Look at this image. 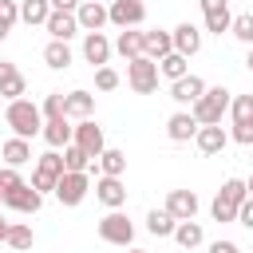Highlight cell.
<instances>
[{
  "label": "cell",
  "mask_w": 253,
  "mask_h": 253,
  "mask_svg": "<svg viewBox=\"0 0 253 253\" xmlns=\"http://www.w3.org/2000/svg\"><path fill=\"white\" fill-rule=\"evenodd\" d=\"M4 123L12 126L16 138H36L43 130V111L32 103V99H12L8 111H4Z\"/></svg>",
  "instance_id": "1"
},
{
  "label": "cell",
  "mask_w": 253,
  "mask_h": 253,
  "mask_svg": "<svg viewBox=\"0 0 253 253\" xmlns=\"http://www.w3.org/2000/svg\"><path fill=\"white\" fill-rule=\"evenodd\" d=\"M245 198H249L245 182H241V178H225L221 190H217V198H213V206H210L213 221H237V210H241Z\"/></svg>",
  "instance_id": "2"
},
{
  "label": "cell",
  "mask_w": 253,
  "mask_h": 253,
  "mask_svg": "<svg viewBox=\"0 0 253 253\" xmlns=\"http://www.w3.org/2000/svg\"><path fill=\"white\" fill-rule=\"evenodd\" d=\"M229 103H233V91H225V87H206V95L190 107V115H194L202 126H210V123H221V115L229 111Z\"/></svg>",
  "instance_id": "3"
},
{
  "label": "cell",
  "mask_w": 253,
  "mask_h": 253,
  "mask_svg": "<svg viewBox=\"0 0 253 253\" xmlns=\"http://www.w3.org/2000/svg\"><path fill=\"white\" fill-rule=\"evenodd\" d=\"M158 59H150V55H138V59H130L126 63V83H130V91L134 95H154L158 91Z\"/></svg>",
  "instance_id": "4"
},
{
  "label": "cell",
  "mask_w": 253,
  "mask_h": 253,
  "mask_svg": "<svg viewBox=\"0 0 253 253\" xmlns=\"http://www.w3.org/2000/svg\"><path fill=\"white\" fill-rule=\"evenodd\" d=\"M63 170H67V166H63V154H59V150H47V154H40V158H36L32 186H36L40 194H43V190H51V194H55V182L63 178Z\"/></svg>",
  "instance_id": "5"
},
{
  "label": "cell",
  "mask_w": 253,
  "mask_h": 253,
  "mask_svg": "<svg viewBox=\"0 0 253 253\" xmlns=\"http://www.w3.org/2000/svg\"><path fill=\"white\" fill-rule=\"evenodd\" d=\"M229 115H233V142L241 146H253V95H233L229 103Z\"/></svg>",
  "instance_id": "6"
},
{
  "label": "cell",
  "mask_w": 253,
  "mask_h": 253,
  "mask_svg": "<svg viewBox=\"0 0 253 253\" xmlns=\"http://www.w3.org/2000/svg\"><path fill=\"white\" fill-rule=\"evenodd\" d=\"M87 194H91V178H87V170H63V178L55 182V198H59L63 206H79Z\"/></svg>",
  "instance_id": "7"
},
{
  "label": "cell",
  "mask_w": 253,
  "mask_h": 253,
  "mask_svg": "<svg viewBox=\"0 0 253 253\" xmlns=\"http://www.w3.org/2000/svg\"><path fill=\"white\" fill-rule=\"evenodd\" d=\"M99 237L111 241V245H130V241H134V225H130L126 213L111 210L107 217H99Z\"/></svg>",
  "instance_id": "8"
},
{
  "label": "cell",
  "mask_w": 253,
  "mask_h": 253,
  "mask_svg": "<svg viewBox=\"0 0 253 253\" xmlns=\"http://www.w3.org/2000/svg\"><path fill=\"white\" fill-rule=\"evenodd\" d=\"M71 142L75 146H83L95 162H99V154L107 150V138H103V126L99 123H91V119H79V126H75V134H71Z\"/></svg>",
  "instance_id": "9"
},
{
  "label": "cell",
  "mask_w": 253,
  "mask_h": 253,
  "mask_svg": "<svg viewBox=\"0 0 253 253\" xmlns=\"http://www.w3.org/2000/svg\"><path fill=\"white\" fill-rule=\"evenodd\" d=\"M202 4V20H206V32L221 36L233 28V12H229V0H198Z\"/></svg>",
  "instance_id": "10"
},
{
  "label": "cell",
  "mask_w": 253,
  "mask_h": 253,
  "mask_svg": "<svg viewBox=\"0 0 253 253\" xmlns=\"http://www.w3.org/2000/svg\"><path fill=\"white\" fill-rule=\"evenodd\" d=\"M202 95H206V79H202V75H182V79L170 83V99H174L178 107H194Z\"/></svg>",
  "instance_id": "11"
},
{
  "label": "cell",
  "mask_w": 253,
  "mask_h": 253,
  "mask_svg": "<svg viewBox=\"0 0 253 253\" xmlns=\"http://www.w3.org/2000/svg\"><path fill=\"white\" fill-rule=\"evenodd\" d=\"M4 206H8V210H20V213H40V206H43V194H40L36 186L20 182L16 190H8V194H4Z\"/></svg>",
  "instance_id": "12"
},
{
  "label": "cell",
  "mask_w": 253,
  "mask_h": 253,
  "mask_svg": "<svg viewBox=\"0 0 253 253\" xmlns=\"http://www.w3.org/2000/svg\"><path fill=\"white\" fill-rule=\"evenodd\" d=\"M75 20H79L83 32H103V28L111 24V12L103 8V0H83V4L75 8Z\"/></svg>",
  "instance_id": "13"
},
{
  "label": "cell",
  "mask_w": 253,
  "mask_h": 253,
  "mask_svg": "<svg viewBox=\"0 0 253 253\" xmlns=\"http://www.w3.org/2000/svg\"><path fill=\"white\" fill-rule=\"evenodd\" d=\"M107 12H111V24H119V28H138L146 20V4L142 0H115Z\"/></svg>",
  "instance_id": "14"
},
{
  "label": "cell",
  "mask_w": 253,
  "mask_h": 253,
  "mask_svg": "<svg viewBox=\"0 0 253 253\" xmlns=\"http://www.w3.org/2000/svg\"><path fill=\"white\" fill-rule=\"evenodd\" d=\"M95 198H99L107 210H119V206H126V186H123V178H111V174H103V178L95 182Z\"/></svg>",
  "instance_id": "15"
},
{
  "label": "cell",
  "mask_w": 253,
  "mask_h": 253,
  "mask_svg": "<svg viewBox=\"0 0 253 253\" xmlns=\"http://www.w3.org/2000/svg\"><path fill=\"white\" fill-rule=\"evenodd\" d=\"M24 91H28V79L20 75V67L8 63V59H0V95L12 103V99H24Z\"/></svg>",
  "instance_id": "16"
},
{
  "label": "cell",
  "mask_w": 253,
  "mask_h": 253,
  "mask_svg": "<svg viewBox=\"0 0 253 253\" xmlns=\"http://www.w3.org/2000/svg\"><path fill=\"white\" fill-rule=\"evenodd\" d=\"M83 59H87L91 67H107V59H111V40H107L103 32H87V36H83Z\"/></svg>",
  "instance_id": "17"
},
{
  "label": "cell",
  "mask_w": 253,
  "mask_h": 253,
  "mask_svg": "<svg viewBox=\"0 0 253 253\" xmlns=\"http://www.w3.org/2000/svg\"><path fill=\"white\" fill-rule=\"evenodd\" d=\"M43 142L51 146V150H59V146H67L71 142V134H75V126L67 123V115H55V119H43Z\"/></svg>",
  "instance_id": "18"
},
{
  "label": "cell",
  "mask_w": 253,
  "mask_h": 253,
  "mask_svg": "<svg viewBox=\"0 0 253 253\" xmlns=\"http://www.w3.org/2000/svg\"><path fill=\"white\" fill-rule=\"evenodd\" d=\"M166 210L178 221H190V217H198V194L194 190H170L166 194Z\"/></svg>",
  "instance_id": "19"
},
{
  "label": "cell",
  "mask_w": 253,
  "mask_h": 253,
  "mask_svg": "<svg viewBox=\"0 0 253 253\" xmlns=\"http://www.w3.org/2000/svg\"><path fill=\"white\" fill-rule=\"evenodd\" d=\"M43 28L51 32V40H71L75 32H83L79 20H75V12H63V8H51V16H47Z\"/></svg>",
  "instance_id": "20"
},
{
  "label": "cell",
  "mask_w": 253,
  "mask_h": 253,
  "mask_svg": "<svg viewBox=\"0 0 253 253\" xmlns=\"http://www.w3.org/2000/svg\"><path fill=\"white\" fill-rule=\"evenodd\" d=\"M115 51L130 63V59H138V55H146V32H134V28H123L119 32V40H115Z\"/></svg>",
  "instance_id": "21"
},
{
  "label": "cell",
  "mask_w": 253,
  "mask_h": 253,
  "mask_svg": "<svg viewBox=\"0 0 253 253\" xmlns=\"http://www.w3.org/2000/svg\"><path fill=\"white\" fill-rule=\"evenodd\" d=\"M198 119L190 115V111H178V115H170L166 119V134H170V142H190L194 134H198Z\"/></svg>",
  "instance_id": "22"
},
{
  "label": "cell",
  "mask_w": 253,
  "mask_h": 253,
  "mask_svg": "<svg viewBox=\"0 0 253 253\" xmlns=\"http://www.w3.org/2000/svg\"><path fill=\"white\" fill-rule=\"evenodd\" d=\"M194 142H198V150H202V154H221V150H225V142H229V134L221 130V123H210V126H198Z\"/></svg>",
  "instance_id": "23"
},
{
  "label": "cell",
  "mask_w": 253,
  "mask_h": 253,
  "mask_svg": "<svg viewBox=\"0 0 253 253\" xmlns=\"http://www.w3.org/2000/svg\"><path fill=\"white\" fill-rule=\"evenodd\" d=\"M170 36H174V51H182V55H198V51H202V32H198V24L186 20V24H178Z\"/></svg>",
  "instance_id": "24"
},
{
  "label": "cell",
  "mask_w": 253,
  "mask_h": 253,
  "mask_svg": "<svg viewBox=\"0 0 253 253\" xmlns=\"http://www.w3.org/2000/svg\"><path fill=\"white\" fill-rule=\"evenodd\" d=\"M95 111V95L91 91H67L63 95V115L67 119H91Z\"/></svg>",
  "instance_id": "25"
},
{
  "label": "cell",
  "mask_w": 253,
  "mask_h": 253,
  "mask_svg": "<svg viewBox=\"0 0 253 253\" xmlns=\"http://www.w3.org/2000/svg\"><path fill=\"white\" fill-rule=\"evenodd\" d=\"M0 158H4V166H24V162H32V142L12 134V138L0 146Z\"/></svg>",
  "instance_id": "26"
},
{
  "label": "cell",
  "mask_w": 253,
  "mask_h": 253,
  "mask_svg": "<svg viewBox=\"0 0 253 253\" xmlns=\"http://www.w3.org/2000/svg\"><path fill=\"white\" fill-rule=\"evenodd\" d=\"M47 16H51V0H20V20L28 28L47 24Z\"/></svg>",
  "instance_id": "27"
},
{
  "label": "cell",
  "mask_w": 253,
  "mask_h": 253,
  "mask_svg": "<svg viewBox=\"0 0 253 253\" xmlns=\"http://www.w3.org/2000/svg\"><path fill=\"white\" fill-rule=\"evenodd\" d=\"M43 63H47L51 71L71 67V47H67V40H51V43L43 47Z\"/></svg>",
  "instance_id": "28"
},
{
  "label": "cell",
  "mask_w": 253,
  "mask_h": 253,
  "mask_svg": "<svg viewBox=\"0 0 253 253\" xmlns=\"http://www.w3.org/2000/svg\"><path fill=\"white\" fill-rule=\"evenodd\" d=\"M174 225H178V217H174L170 210H150V213H146V229H150L154 237H174Z\"/></svg>",
  "instance_id": "29"
},
{
  "label": "cell",
  "mask_w": 253,
  "mask_h": 253,
  "mask_svg": "<svg viewBox=\"0 0 253 253\" xmlns=\"http://www.w3.org/2000/svg\"><path fill=\"white\" fill-rule=\"evenodd\" d=\"M202 237H206V233H202V221H194V217L174 225V241H178L182 249H198V245H202Z\"/></svg>",
  "instance_id": "30"
},
{
  "label": "cell",
  "mask_w": 253,
  "mask_h": 253,
  "mask_svg": "<svg viewBox=\"0 0 253 253\" xmlns=\"http://www.w3.org/2000/svg\"><path fill=\"white\" fill-rule=\"evenodd\" d=\"M186 63H190V55H182V51H170V55H162V59H158V71H162V75L174 83V79L190 75V67H186Z\"/></svg>",
  "instance_id": "31"
},
{
  "label": "cell",
  "mask_w": 253,
  "mask_h": 253,
  "mask_svg": "<svg viewBox=\"0 0 253 253\" xmlns=\"http://www.w3.org/2000/svg\"><path fill=\"white\" fill-rule=\"evenodd\" d=\"M174 51V36L170 32H146V55L150 59H162Z\"/></svg>",
  "instance_id": "32"
},
{
  "label": "cell",
  "mask_w": 253,
  "mask_h": 253,
  "mask_svg": "<svg viewBox=\"0 0 253 253\" xmlns=\"http://www.w3.org/2000/svg\"><path fill=\"white\" fill-rule=\"evenodd\" d=\"M99 170L111 174V178H123V170H126V154L115 150V146H107V150L99 154Z\"/></svg>",
  "instance_id": "33"
},
{
  "label": "cell",
  "mask_w": 253,
  "mask_h": 253,
  "mask_svg": "<svg viewBox=\"0 0 253 253\" xmlns=\"http://www.w3.org/2000/svg\"><path fill=\"white\" fill-rule=\"evenodd\" d=\"M63 166H67V170H91V154H87L83 146L67 142V146H63Z\"/></svg>",
  "instance_id": "34"
},
{
  "label": "cell",
  "mask_w": 253,
  "mask_h": 253,
  "mask_svg": "<svg viewBox=\"0 0 253 253\" xmlns=\"http://www.w3.org/2000/svg\"><path fill=\"white\" fill-rule=\"evenodd\" d=\"M20 20V4L16 0H0V40H8V32L16 28Z\"/></svg>",
  "instance_id": "35"
},
{
  "label": "cell",
  "mask_w": 253,
  "mask_h": 253,
  "mask_svg": "<svg viewBox=\"0 0 253 253\" xmlns=\"http://www.w3.org/2000/svg\"><path fill=\"white\" fill-rule=\"evenodd\" d=\"M32 241H36L32 225H8V241H4V245H12V249H32Z\"/></svg>",
  "instance_id": "36"
},
{
  "label": "cell",
  "mask_w": 253,
  "mask_h": 253,
  "mask_svg": "<svg viewBox=\"0 0 253 253\" xmlns=\"http://www.w3.org/2000/svg\"><path fill=\"white\" fill-rule=\"evenodd\" d=\"M241 43H253V12H245V16H233V28H229Z\"/></svg>",
  "instance_id": "37"
},
{
  "label": "cell",
  "mask_w": 253,
  "mask_h": 253,
  "mask_svg": "<svg viewBox=\"0 0 253 253\" xmlns=\"http://www.w3.org/2000/svg\"><path fill=\"white\" fill-rule=\"evenodd\" d=\"M119 83H123V79H119L115 67H95V87H99V91H115Z\"/></svg>",
  "instance_id": "38"
},
{
  "label": "cell",
  "mask_w": 253,
  "mask_h": 253,
  "mask_svg": "<svg viewBox=\"0 0 253 253\" xmlns=\"http://www.w3.org/2000/svg\"><path fill=\"white\" fill-rule=\"evenodd\" d=\"M43 119H55V115H63V91H51V95H43Z\"/></svg>",
  "instance_id": "39"
},
{
  "label": "cell",
  "mask_w": 253,
  "mask_h": 253,
  "mask_svg": "<svg viewBox=\"0 0 253 253\" xmlns=\"http://www.w3.org/2000/svg\"><path fill=\"white\" fill-rule=\"evenodd\" d=\"M20 182H24V178L16 174V166H0V190H4V194H8V190H16Z\"/></svg>",
  "instance_id": "40"
},
{
  "label": "cell",
  "mask_w": 253,
  "mask_h": 253,
  "mask_svg": "<svg viewBox=\"0 0 253 253\" xmlns=\"http://www.w3.org/2000/svg\"><path fill=\"white\" fill-rule=\"evenodd\" d=\"M237 221H241L245 229H253V198H245V202H241V210H237Z\"/></svg>",
  "instance_id": "41"
},
{
  "label": "cell",
  "mask_w": 253,
  "mask_h": 253,
  "mask_svg": "<svg viewBox=\"0 0 253 253\" xmlns=\"http://www.w3.org/2000/svg\"><path fill=\"white\" fill-rule=\"evenodd\" d=\"M210 253H241V249H237L233 241H213V245H210Z\"/></svg>",
  "instance_id": "42"
},
{
  "label": "cell",
  "mask_w": 253,
  "mask_h": 253,
  "mask_svg": "<svg viewBox=\"0 0 253 253\" xmlns=\"http://www.w3.org/2000/svg\"><path fill=\"white\" fill-rule=\"evenodd\" d=\"M83 0H51V8H63V12H75Z\"/></svg>",
  "instance_id": "43"
},
{
  "label": "cell",
  "mask_w": 253,
  "mask_h": 253,
  "mask_svg": "<svg viewBox=\"0 0 253 253\" xmlns=\"http://www.w3.org/2000/svg\"><path fill=\"white\" fill-rule=\"evenodd\" d=\"M4 241H8V221L0 217V245H4Z\"/></svg>",
  "instance_id": "44"
},
{
  "label": "cell",
  "mask_w": 253,
  "mask_h": 253,
  "mask_svg": "<svg viewBox=\"0 0 253 253\" xmlns=\"http://www.w3.org/2000/svg\"><path fill=\"white\" fill-rule=\"evenodd\" d=\"M245 67H249V71H253V47H249V59H245Z\"/></svg>",
  "instance_id": "45"
},
{
  "label": "cell",
  "mask_w": 253,
  "mask_h": 253,
  "mask_svg": "<svg viewBox=\"0 0 253 253\" xmlns=\"http://www.w3.org/2000/svg\"><path fill=\"white\" fill-rule=\"evenodd\" d=\"M245 190H249V198H253V178H249V182H245Z\"/></svg>",
  "instance_id": "46"
},
{
  "label": "cell",
  "mask_w": 253,
  "mask_h": 253,
  "mask_svg": "<svg viewBox=\"0 0 253 253\" xmlns=\"http://www.w3.org/2000/svg\"><path fill=\"white\" fill-rule=\"evenodd\" d=\"M126 253H150V249H126Z\"/></svg>",
  "instance_id": "47"
},
{
  "label": "cell",
  "mask_w": 253,
  "mask_h": 253,
  "mask_svg": "<svg viewBox=\"0 0 253 253\" xmlns=\"http://www.w3.org/2000/svg\"><path fill=\"white\" fill-rule=\"evenodd\" d=\"M0 206H4V190H0Z\"/></svg>",
  "instance_id": "48"
},
{
  "label": "cell",
  "mask_w": 253,
  "mask_h": 253,
  "mask_svg": "<svg viewBox=\"0 0 253 253\" xmlns=\"http://www.w3.org/2000/svg\"><path fill=\"white\" fill-rule=\"evenodd\" d=\"M0 146H4V142H0Z\"/></svg>",
  "instance_id": "49"
}]
</instances>
